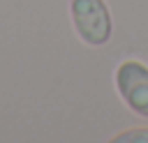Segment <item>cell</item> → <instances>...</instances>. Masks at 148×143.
Returning <instances> with one entry per match:
<instances>
[{
	"label": "cell",
	"mask_w": 148,
	"mask_h": 143,
	"mask_svg": "<svg viewBox=\"0 0 148 143\" xmlns=\"http://www.w3.org/2000/svg\"><path fill=\"white\" fill-rule=\"evenodd\" d=\"M111 141H113V143H125V141H141V143H148V127L125 129V131H120L118 136H113Z\"/></svg>",
	"instance_id": "cell-3"
},
{
	"label": "cell",
	"mask_w": 148,
	"mask_h": 143,
	"mask_svg": "<svg viewBox=\"0 0 148 143\" xmlns=\"http://www.w3.org/2000/svg\"><path fill=\"white\" fill-rule=\"evenodd\" d=\"M69 18L86 46H104L111 39L113 21L104 0H69Z\"/></svg>",
	"instance_id": "cell-1"
},
{
	"label": "cell",
	"mask_w": 148,
	"mask_h": 143,
	"mask_svg": "<svg viewBox=\"0 0 148 143\" xmlns=\"http://www.w3.org/2000/svg\"><path fill=\"white\" fill-rule=\"evenodd\" d=\"M116 92L123 104L141 118H148V67L134 58L123 60L113 74Z\"/></svg>",
	"instance_id": "cell-2"
}]
</instances>
